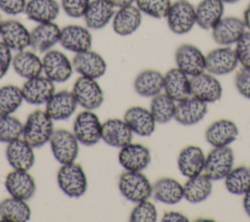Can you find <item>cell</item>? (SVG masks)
<instances>
[{
    "instance_id": "4316f807",
    "label": "cell",
    "mask_w": 250,
    "mask_h": 222,
    "mask_svg": "<svg viewBox=\"0 0 250 222\" xmlns=\"http://www.w3.org/2000/svg\"><path fill=\"white\" fill-rule=\"evenodd\" d=\"M163 89L175 102L182 101L191 96L190 78L178 67L170 68L164 75Z\"/></svg>"
},
{
    "instance_id": "ba28073f",
    "label": "cell",
    "mask_w": 250,
    "mask_h": 222,
    "mask_svg": "<svg viewBox=\"0 0 250 222\" xmlns=\"http://www.w3.org/2000/svg\"><path fill=\"white\" fill-rule=\"evenodd\" d=\"M72 93L77 104L89 111L99 109L104 99L103 89L97 80L82 75L74 82Z\"/></svg>"
},
{
    "instance_id": "5b68a950",
    "label": "cell",
    "mask_w": 250,
    "mask_h": 222,
    "mask_svg": "<svg viewBox=\"0 0 250 222\" xmlns=\"http://www.w3.org/2000/svg\"><path fill=\"white\" fill-rule=\"evenodd\" d=\"M102 125L103 123L95 112L85 110L74 119L73 134L80 144L91 147L102 139Z\"/></svg>"
},
{
    "instance_id": "7bdbcfd3",
    "label": "cell",
    "mask_w": 250,
    "mask_h": 222,
    "mask_svg": "<svg viewBox=\"0 0 250 222\" xmlns=\"http://www.w3.org/2000/svg\"><path fill=\"white\" fill-rule=\"evenodd\" d=\"M129 220L132 222H154L157 220V210L148 200L140 201L132 209Z\"/></svg>"
},
{
    "instance_id": "f546056e",
    "label": "cell",
    "mask_w": 250,
    "mask_h": 222,
    "mask_svg": "<svg viewBox=\"0 0 250 222\" xmlns=\"http://www.w3.org/2000/svg\"><path fill=\"white\" fill-rule=\"evenodd\" d=\"M142 23V12L137 6H126L115 12L112 20L113 31L120 36H128L138 30Z\"/></svg>"
},
{
    "instance_id": "e0dca14e",
    "label": "cell",
    "mask_w": 250,
    "mask_h": 222,
    "mask_svg": "<svg viewBox=\"0 0 250 222\" xmlns=\"http://www.w3.org/2000/svg\"><path fill=\"white\" fill-rule=\"evenodd\" d=\"M151 160L150 151L142 144L130 143L120 148L118 161L128 171H142Z\"/></svg>"
},
{
    "instance_id": "f5cc1de1",
    "label": "cell",
    "mask_w": 250,
    "mask_h": 222,
    "mask_svg": "<svg viewBox=\"0 0 250 222\" xmlns=\"http://www.w3.org/2000/svg\"><path fill=\"white\" fill-rule=\"evenodd\" d=\"M242 20L244 22L246 28H248L250 30V3L247 5V7L245 8V10L243 12Z\"/></svg>"
},
{
    "instance_id": "4dcf8cb0",
    "label": "cell",
    "mask_w": 250,
    "mask_h": 222,
    "mask_svg": "<svg viewBox=\"0 0 250 222\" xmlns=\"http://www.w3.org/2000/svg\"><path fill=\"white\" fill-rule=\"evenodd\" d=\"M224 11L221 0H201L195 7L196 24L205 30L212 29L223 18Z\"/></svg>"
},
{
    "instance_id": "603a6c76",
    "label": "cell",
    "mask_w": 250,
    "mask_h": 222,
    "mask_svg": "<svg viewBox=\"0 0 250 222\" xmlns=\"http://www.w3.org/2000/svg\"><path fill=\"white\" fill-rule=\"evenodd\" d=\"M61 29L54 22L38 23L30 31V47L39 53L49 51L60 42Z\"/></svg>"
},
{
    "instance_id": "277c9868",
    "label": "cell",
    "mask_w": 250,
    "mask_h": 222,
    "mask_svg": "<svg viewBox=\"0 0 250 222\" xmlns=\"http://www.w3.org/2000/svg\"><path fill=\"white\" fill-rule=\"evenodd\" d=\"M169 29L175 34L189 32L196 23L195 7L188 0H176L166 16Z\"/></svg>"
},
{
    "instance_id": "8992f818",
    "label": "cell",
    "mask_w": 250,
    "mask_h": 222,
    "mask_svg": "<svg viewBox=\"0 0 250 222\" xmlns=\"http://www.w3.org/2000/svg\"><path fill=\"white\" fill-rule=\"evenodd\" d=\"M234 162V154L230 147L224 146L214 148L209 152L205 158L204 174L212 181L225 179L232 169Z\"/></svg>"
},
{
    "instance_id": "681fc988",
    "label": "cell",
    "mask_w": 250,
    "mask_h": 222,
    "mask_svg": "<svg viewBox=\"0 0 250 222\" xmlns=\"http://www.w3.org/2000/svg\"><path fill=\"white\" fill-rule=\"evenodd\" d=\"M161 220L164 222H187L188 218L179 211H167L163 214Z\"/></svg>"
},
{
    "instance_id": "ac0fdd59",
    "label": "cell",
    "mask_w": 250,
    "mask_h": 222,
    "mask_svg": "<svg viewBox=\"0 0 250 222\" xmlns=\"http://www.w3.org/2000/svg\"><path fill=\"white\" fill-rule=\"evenodd\" d=\"M5 187L11 197L23 200H29L36 191L33 177L27 170L14 169L5 178Z\"/></svg>"
},
{
    "instance_id": "7c38bea8",
    "label": "cell",
    "mask_w": 250,
    "mask_h": 222,
    "mask_svg": "<svg viewBox=\"0 0 250 222\" xmlns=\"http://www.w3.org/2000/svg\"><path fill=\"white\" fill-rule=\"evenodd\" d=\"M245 24L242 19L234 16L223 17L211 29L214 41L221 46L235 44L245 32Z\"/></svg>"
},
{
    "instance_id": "7402d4cb",
    "label": "cell",
    "mask_w": 250,
    "mask_h": 222,
    "mask_svg": "<svg viewBox=\"0 0 250 222\" xmlns=\"http://www.w3.org/2000/svg\"><path fill=\"white\" fill-rule=\"evenodd\" d=\"M206 112L207 103L190 96L176 104L174 118L182 125H194L204 118Z\"/></svg>"
},
{
    "instance_id": "bcb514c9",
    "label": "cell",
    "mask_w": 250,
    "mask_h": 222,
    "mask_svg": "<svg viewBox=\"0 0 250 222\" xmlns=\"http://www.w3.org/2000/svg\"><path fill=\"white\" fill-rule=\"evenodd\" d=\"M234 85L241 96L250 100V67H242L236 71Z\"/></svg>"
},
{
    "instance_id": "5bb4252c",
    "label": "cell",
    "mask_w": 250,
    "mask_h": 222,
    "mask_svg": "<svg viewBox=\"0 0 250 222\" xmlns=\"http://www.w3.org/2000/svg\"><path fill=\"white\" fill-rule=\"evenodd\" d=\"M72 66L82 76L98 79L106 71L104 59L97 52L90 50L76 53L72 59Z\"/></svg>"
},
{
    "instance_id": "b9f144b4",
    "label": "cell",
    "mask_w": 250,
    "mask_h": 222,
    "mask_svg": "<svg viewBox=\"0 0 250 222\" xmlns=\"http://www.w3.org/2000/svg\"><path fill=\"white\" fill-rule=\"evenodd\" d=\"M138 9L155 19L166 18L172 4L171 0H136Z\"/></svg>"
},
{
    "instance_id": "8fae6325",
    "label": "cell",
    "mask_w": 250,
    "mask_h": 222,
    "mask_svg": "<svg viewBox=\"0 0 250 222\" xmlns=\"http://www.w3.org/2000/svg\"><path fill=\"white\" fill-rule=\"evenodd\" d=\"M206 70L215 75H224L233 71L238 60L234 49L229 46H221L211 50L206 56Z\"/></svg>"
},
{
    "instance_id": "484cf974",
    "label": "cell",
    "mask_w": 250,
    "mask_h": 222,
    "mask_svg": "<svg viewBox=\"0 0 250 222\" xmlns=\"http://www.w3.org/2000/svg\"><path fill=\"white\" fill-rule=\"evenodd\" d=\"M115 7L109 0H91L83 18L88 28L102 29L113 19Z\"/></svg>"
},
{
    "instance_id": "f35d334b",
    "label": "cell",
    "mask_w": 250,
    "mask_h": 222,
    "mask_svg": "<svg viewBox=\"0 0 250 222\" xmlns=\"http://www.w3.org/2000/svg\"><path fill=\"white\" fill-rule=\"evenodd\" d=\"M176 104L165 93H159L152 97L150 102V112L156 123L164 124L174 118Z\"/></svg>"
},
{
    "instance_id": "e575fe53",
    "label": "cell",
    "mask_w": 250,
    "mask_h": 222,
    "mask_svg": "<svg viewBox=\"0 0 250 222\" xmlns=\"http://www.w3.org/2000/svg\"><path fill=\"white\" fill-rule=\"evenodd\" d=\"M164 75L156 69H145L134 80V89L143 97H154L163 90Z\"/></svg>"
},
{
    "instance_id": "9a60e30c",
    "label": "cell",
    "mask_w": 250,
    "mask_h": 222,
    "mask_svg": "<svg viewBox=\"0 0 250 222\" xmlns=\"http://www.w3.org/2000/svg\"><path fill=\"white\" fill-rule=\"evenodd\" d=\"M23 100L31 105H43L55 93V84L47 76L38 75L26 79L21 87Z\"/></svg>"
},
{
    "instance_id": "44dd1931",
    "label": "cell",
    "mask_w": 250,
    "mask_h": 222,
    "mask_svg": "<svg viewBox=\"0 0 250 222\" xmlns=\"http://www.w3.org/2000/svg\"><path fill=\"white\" fill-rule=\"evenodd\" d=\"M133 131L124 119L109 118L102 125V140L113 148H122L131 143Z\"/></svg>"
},
{
    "instance_id": "d590c367",
    "label": "cell",
    "mask_w": 250,
    "mask_h": 222,
    "mask_svg": "<svg viewBox=\"0 0 250 222\" xmlns=\"http://www.w3.org/2000/svg\"><path fill=\"white\" fill-rule=\"evenodd\" d=\"M212 193V180L206 174L188 178L184 185V198L191 203L205 200Z\"/></svg>"
},
{
    "instance_id": "d4e9b609",
    "label": "cell",
    "mask_w": 250,
    "mask_h": 222,
    "mask_svg": "<svg viewBox=\"0 0 250 222\" xmlns=\"http://www.w3.org/2000/svg\"><path fill=\"white\" fill-rule=\"evenodd\" d=\"M2 42L11 50L21 51L30 46V31L16 20L4 21L1 28Z\"/></svg>"
},
{
    "instance_id": "ffe728a7",
    "label": "cell",
    "mask_w": 250,
    "mask_h": 222,
    "mask_svg": "<svg viewBox=\"0 0 250 222\" xmlns=\"http://www.w3.org/2000/svg\"><path fill=\"white\" fill-rule=\"evenodd\" d=\"M33 147L23 138H18L6 147V158L14 169L29 170L35 162Z\"/></svg>"
},
{
    "instance_id": "9c48e42d",
    "label": "cell",
    "mask_w": 250,
    "mask_h": 222,
    "mask_svg": "<svg viewBox=\"0 0 250 222\" xmlns=\"http://www.w3.org/2000/svg\"><path fill=\"white\" fill-rule=\"evenodd\" d=\"M43 72L53 82L62 83L70 78L73 72L72 62L61 51L49 50L42 59Z\"/></svg>"
},
{
    "instance_id": "11a10c76",
    "label": "cell",
    "mask_w": 250,
    "mask_h": 222,
    "mask_svg": "<svg viewBox=\"0 0 250 222\" xmlns=\"http://www.w3.org/2000/svg\"><path fill=\"white\" fill-rule=\"evenodd\" d=\"M3 20H2V17L0 15V36H1V28H2V24H3Z\"/></svg>"
},
{
    "instance_id": "d6a6232c",
    "label": "cell",
    "mask_w": 250,
    "mask_h": 222,
    "mask_svg": "<svg viewBox=\"0 0 250 222\" xmlns=\"http://www.w3.org/2000/svg\"><path fill=\"white\" fill-rule=\"evenodd\" d=\"M57 0H28L24 13L26 17L37 23L54 22L60 14Z\"/></svg>"
},
{
    "instance_id": "3957f363",
    "label": "cell",
    "mask_w": 250,
    "mask_h": 222,
    "mask_svg": "<svg viewBox=\"0 0 250 222\" xmlns=\"http://www.w3.org/2000/svg\"><path fill=\"white\" fill-rule=\"evenodd\" d=\"M57 182L62 192L70 198H80L87 191V177L78 163L62 164L57 173Z\"/></svg>"
},
{
    "instance_id": "f907efd6",
    "label": "cell",
    "mask_w": 250,
    "mask_h": 222,
    "mask_svg": "<svg viewBox=\"0 0 250 222\" xmlns=\"http://www.w3.org/2000/svg\"><path fill=\"white\" fill-rule=\"evenodd\" d=\"M113 6L115 8H123V7H126V6H130L132 5L134 2H136V0H109Z\"/></svg>"
},
{
    "instance_id": "c3c4849f",
    "label": "cell",
    "mask_w": 250,
    "mask_h": 222,
    "mask_svg": "<svg viewBox=\"0 0 250 222\" xmlns=\"http://www.w3.org/2000/svg\"><path fill=\"white\" fill-rule=\"evenodd\" d=\"M13 62L12 50L4 43L0 42V79L8 72Z\"/></svg>"
},
{
    "instance_id": "60d3db41",
    "label": "cell",
    "mask_w": 250,
    "mask_h": 222,
    "mask_svg": "<svg viewBox=\"0 0 250 222\" xmlns=\"http://www.w3.org/2000/svg\"><path fill=\"white\" fill-rule=\"evenodd\" d=\"M23 124L21 121L12 115L0 116V142L10 143L22 135Z\"/></svg>"
},
{
    "instance_id": "52a82bcc",
    "label": "cell",
    "mask_w": 250,
    "mask_h": 222,
    "mask_svg": "<svg viewBox=\"0 0 250 222\" xmlns=\"http://www.w3.org/2000/svg\"><path fill=\"white\" fill-rule=\"evenodd\" d=\"M51 151L61 164L74 162L79 152V142L73 132L65 129L55 130L50 139Z\"/></svg>"
},
{
    "instance_id": "cb8c5ba5",
    "label": "cell",
    "mask_w": 250,
    "mask_h": 222,
    "mask_svg": "<svg viewBox=\"0 0 250 222\" xmlns=\"http://www.w3.org/2000/svg\"><path fill=\"white\" fill-rule=\"evenodd\" d=\"M238 136L236 124L229 119H219L211 123L205 131L206 141L214 148L229 146Z\"/></svg>"
},
{
    "instance_id": "db71d44e",
    "label": "cell",
    "mask_w": 250,
    "mask_h": 222,
    "mask_svg": "<svg viewBox=\"0 0 250 222\" xmlns=\"http://www.w3.org/2000/svg\"><path fill=\"white\" fill-rule=\"evenodd\" d=\"M224 4H234L236 2H238L239 0H221Z\"/></svg>"
},
{
    "instance_id": "2e32d148",
    "label": "cell",
    "mask_w": 250,
    "mask_h": 222,
    "mask_svg": "<svg viewBox=\"0 0 250 222\" xmlns=\"http://www.w3.org/2000/svg\"><path fill=\"white\" fill-rule=\"evenodd\" d=\"M60 44L70 52L80 53L91 49L92 34L88 27L68 24L61 29Z\"/></svg>"
},
{
    "instance_id": "816d5d0a",
    "label": "cell",
    "mask_w": 250,
    "mask_h": 222,
    "mask_svg": "<svg viewBox=\"0 0 250 222\" xmlns=\"http://www.w3.org/2000/svg\"><path fill=\"white\" fill-rule=\"evenodd\" d=\"M243 196H244L243 201H242L243 208H244L245 212L247 213V215L250 217V190L248 192H246Z\"/></svg>"
},
{
    "instance_id": "f1b7e54d",
    "label": "cell",
    "mask_w": 250,
    "mask_h": 222,
    "mask_svg": "<svg viewBox=\"0 0 250 222\" xmlns=\"http://www.w3.org/2000/svg\"><path fill=\"white\" fill-rule=\"evenodd\" d=\"M129 125L133 133L139 136H150L155 129V120L149 110L143 107H131L125 113L123 118Z\"/></svg>"
},
{
    "instance_id": "1f68e13d",
    "label": "cell",
    "mask_w": 250,
    "mask_h": 222,
    "mask_svg": "<svg viewBox=\"0 0 250 222\" xmlns=\"http://www.w3.org/2000/svg\"><path fill=\"white\" fill-rule=\"evenodd\" d=\"M151 196L160 202L176 204L184 199V186L174 178L163 177L152 185Z\"/></svg>"
},
{
    "instance_id": "7a4b0ae2",
    "label": "cell",
    "mask_w": 250,
    "mask_h": 222,
    "mask_svg": "<svg viewBox=\"0 0 250 222\" xmlns=\"http://www.w3.org/2000/svg\"><path fill=\"white\" fill-rule=\"evenodd\" d=\"M120 194L129 201L138 203L152 195V185L142 171L123 172L118 180Z\"/></svg>"
},
{
    "instance_id": "836d02e7",
    "label": "cell",
    "mask_w": 250,
    "mask_h": 222,
    "mask_svg": "<svg viewBox=\"0 0 250 222\" xmlns=\"http://www.w3.org/2000/svg\"><path fill=\"white\" fill-rule=\"evenodd\" d=\"M12 66L17 74L25 79L41 75L43 71L42 60L35 53L27 50L18 51L13 57Z\"/></svg>"
},
{
    "instance_id": "83f0119b",
    "label": "cell",
    "mask_w": 250,
    "mask_h": 222,
    "mask_svg": "<svg viewBox=\"0 0 250 222\" xmlns=\"http://www.w3.org/2000/svg\"><path fill=\"white\" fill-rule=\"evenodd\" d=\"M205 158L206 156L200 147L194 145L188 146L178 155V168L188 178L196 176L204 170Z\"/></svg>"
},
{
    "instance_id": "30bf717a",
    "label": "cell",
    "mask_w": 250,
    "mask_h": 222,
    "mask_svg": "<svg viewBox=\"0 0 250 222\" xmlns=\"http://www.w3.org/2000/svg\"><path fill=\"white\" fill-rule=\"evenodd\" d=\"M177 67L188 76H194L206 70V58L199 48L192 44H182L175 52Z\"/></svg>"
},
{
    "instance_id": "ab89813d",
    "label": "cell",
    "mask_w": 250,
    "mask_h": 222,
    "mask_svg": "<svg viewBox=\"0 0 250 222\" xmlns=\"http://www.w3.org/2000/svg\"><path fill=\"white\" fill-rule=\"evenodd\" d=\"M23 96L21 88L8 84L0 88V116L12 114L21 105Z\"/></svg>"
},
{
    "instance_id": "4fadbf2b",
    "label": "cell",
    "mask_w": 250,
    "mask_h": 222,
    "mask_svg": "<svg viewBox=\"0 0 250 222\" xmlns=\"http://www.w3.org/2000/svg\"><path fill=\"white\" fill-rule=\"evenodd\" d=\"M190 91L192 97L205 103H214L221 99L223 88L213 74L202 72L191 76Z\"/></svg>"
},
{
    "instance_id": "74e56055",
    "label": "cell",
    "mask_w": 250,
    "mask_h": 222,
    "mask_svg": "<svg viewBox=\"0 0 250 222\" xmlns=\"http://www.w3.org/2000/svg\"><path fill=\"white\" fill-rule=\"evenodd\" d=\"M226 189L233 195H244L250 190V166L239 165L225 177Z\"/></svg>"
},
{
    "instance_id": "f6af8a7d",
    "label": "cell",
    "mask_w": 250,
    "mask_h": 222,
    "mask_svg": "<svg viewBox=\"0 0 250 222\" xmlns=\"http://www.w3.org/2000/svg\"><path fill=\"white\" fill-rule=\"evenodd\" d=\"M91 0H61L64 13L70 18H81L84 16Z\"/></svg>"
},
{
    "instance_id": "6da1fadb",
    "label": "cell",
    "mask_w": 250,
    "mask_h": 222,
    "mask_svg": "<svg viewBox=\"0 0 250 222\" xmlns=\"http://www.w3.org/2000/svg\"><path fill=\"white\" fill-rule=\"evenodd\" d=\"M53 119L45 111H32L23 124L22 138L33 148L43 147L54 133Z\"/></svg>"
},
{
    "instance_id": "ee69618b",
    "label": "cell",
    "mask_w": 250,
    "mask_h": 222,
    "mask_svg": "<svg viewBox=\"0 0 250 222\" xmlns=\"http://www.w3.org/2000/svg\"><path fill=\"white\" fill-rule=\"evenodd\" d=\"M234 51L238 63L244 67H250V30L242 34V36L235 43Z\"/></svg>"
},
{
    "instance_id": "7dc6e473",
    "label": "cell",
    "mask_w": 250,
    "mask_h": 222,
    "mask_svg": "<svg viewBox=\"0 0 250 222\" xmlns=\"http://www.w3.org/2000/svg\"><path fill=\"white\" fill-rule=\"evenodd\" d=\"M26 0H0V10L7 15L17 16L25 10Z\"/></svg>"
},
{
    "instance_id": "d6986e66",
    "label": "cell",
    "mask_w": 250,
    "mask_h": 222,
    "mask_svg": "<svg viewBox=\"0 0 250 222\" xmlns=\"http://www.w3.org/2000/svg\"><path fill=\"white\" fill-rule=\"evenodd\" d=\"M45 105V111L53 120H64L74 113L78 104L72 91L62 90L55 92Z\"/></svg>"
},
{
    "instance_id": "8d00e7d4",
    "label": "cell",
    "mask_w": 250,
    "mask_h": 222,
    "mask_svg": "<svg viewBox=\"0 0 250 222\" xmlns=\"http://www.w3.org/2000/svg\"><path fill=\"white\" fill-rule=\"evenodd\" d=\"M30 216V207L23 200L10 197L0 201V218L4 221L25 222Z\"/></svg>"
}]
</instances>
